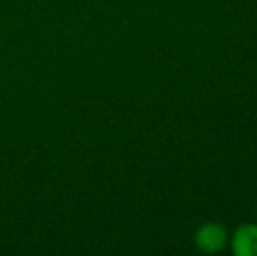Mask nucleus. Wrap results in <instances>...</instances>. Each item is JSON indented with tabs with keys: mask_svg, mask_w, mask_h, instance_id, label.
<instances>
[{
	"mask_svg": "<svg viewBox=\"0 0 257 256\" xmlns=\"http://www.w3.org/2000/svg\"><path fill=\"white\" fill-rule=\"evenodd\" d=\"M231 249L234 256H257V223L240 225L234 230Z\"/></svg>",
	"mask_w": 257,
	"mask_h": 256,
	"instance_id": "nucleus-2",
	"label": "nucleus"
},
{
	"mask_svg": "<svg viewBox=\"0 0 257 256\" xmlns=\"http://www.w3.org/2000/svg\"><path fill=\"white\" fill-rule=\"evenodd\" d=\"M194 244H196V247L201 253H219L227 244V232L224 228V225H220V223H205L194 233Z\"/></svg>",
	"mask_w": 257,
	"mask_h": 256,
	"instance_id": "nucleus-1",
	"label": "nucleus"
}]
</instances>
